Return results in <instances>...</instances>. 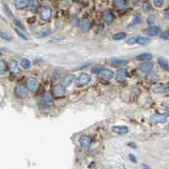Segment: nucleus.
<instances>
[{
  "label": "nucleus",
  "mask_w": 169,
  "mask_h": 169,
  "mask_svg": "<svg viewBox=\"0 0 169 169\" xmlns=\"http://www.w3.org/2000/svg\"><path fill=\"white\" fill-rule=\"evenodd\" d=\"M153 3L156 8H161L164 3V0H153Z\"/></svg>",
  "instance_id": "36"
},
{
  "label": "nucleus",
  "mask_w": 169,
  "mask_h": 169,
  "mask_svg": "<svg viewBox=\"0 0 169 169\" xmlns=\"http://www.w3.org/2000/svg\"><path fill=\"white\" fill-rule=\"evenodd\" d=\"M91 75H89L88 74H85V73H82L77 78L76 84L79 86H83V85H85L89 84V82L91 81Z\"/></svg>",
  "instance_id": "1"
},
{
  "label": "nucleus",
  "mask_w": 169,
  "mask_h": 169,
  "mask_svg": "<svg viewBox=\"0 0 169 169\" xmlns=\"http://www.w3.org/2000/svg\"><path fill=\"white\" fill-rule=\"evenodd\" d=\"M136 59L139 61H150L152 59V55L150 53H147V52L141 53L136 57Z\"/></svg>",
  "instance_id": "19"
},
{
  "label": "nucleus",
  "mask_w": 169,
  "mask_h": 169,
  "mask_svg": "<svg viewBox=\"0 0 169 169\" xmlns=\"http://www.w3.org/2000/svg\"><path fill=\"white\" fill-rule=\"evenodd\" d=\"M0 38L4 40V41H6V42H11L12 39H13L12 36L9 33L5 32L3 30H0Z\"/></svg>",
  "instance_id": "25"
},
{
  "label": "nucleus",
  "mask_w": 169,
  "mask_h": 169,
  "mask_svg": "<svg viewBox=\"0 0 169 169\" xmlns=\"http://www.w3.org/2000/svg\"><path fill=\"white\" fill-rule=\"evenodd\" d=\"M129 145H130V146H133V147H135V148H136V145H134L133 143H130V144H129Z\"/></svg>",
  "instance_id": "44"
},
{
  "label": "nucleus",
  "mask_w": 169,
  "mask_h": 169,
  "mask_svg": "<svg viewBox=\"0 0 169 169\" xmlns=\"http://www.w3.org/2000/svg\"><path fill=\"white\" fill-rule=\"evenodd\" d=\"M74 80V76L73 74H68V75L64 78L63 85H64L65 87H68V86H70V85H71V83H72Z\"/></svg>",
  "instance_id": "24"
},
{
  "label": "nucleus",
  "mask_w": 169,
  "mask_h": 169,
  "mask_svg": "<svg viewBox=\"0 0 169 169\" xmlns=\"http://www.w3.org/2000/svg\"><path fill=\"white\" fill-rule=\"evenodd\" d=\"M3 11H4L5 15H6L9 18H12V17H13V14H12L11 10L9 9V8L8 6H6V5L3 6Z\"/></svg>",
  "instance_id": "32"
},
{
  "label": "nucleus",
  "mask_w": 169,
  "mask_h": 169,
  "mask_svg": "<svg viewBox=\"0 0 169 169\" xmlns=\"http://www.w3.org/2000/svg\"><path fill=\"white\" fill-rule=\"evenodd\" d=\"M9 67L10 71L13 74H19L20 73V69H19V66H18V62L16 60H11L9 62Z\"/></svg>",
  "instance_id": "16"
},
{
  "label": "nucleus",
  "mask_w": 169,
  "mask_h": 169,
  "mask_svg": "<svg viewBox=\"0 0 169 169\" xmlns=\"http://www.w3.org/2000/svg\"><path fill=\"white\" fill-rule=\"evenodd\" d=\"M40 16H41V19L44 21H48L49 19L51 18L52 16V10L49 7L47 6H44L42 7L41 9H40Z\"/></svg>",
  "instance_id": "6"
},
{
  "label": "nucleus",
  "mask_w": 169,
  "mask_h": 169,
  "mask_svg": "<svg viewBox=\"0 0 169 169\" xmlns=\"http://www.w3.org/2000/svg\"><path fill=\"white\" fill-rule=\"evenodd\" d=\"M100 74H101V77H102L103 79H105V80H111V79H113V76H114V73H113V70H107V69L101 70V72H100Z\"/></svg>",
  "instance_id": "14"
},
{
  "label": "nucleus",
  "mask_w": 169,
  "mask_h": 169,
  "mask_svg": "<svg viewBox=\"0 0 169 169\" xmlns=\"http://www.w3.org/2000/svg\"><path fill=\"white\" fill-rule=\"evenodd\" d=\"M103 20H104V21L107 24H112L113 22V14L109 10L105 11L104 15H103Z\"/></svg>",
  "instance_id": "17"
},
{
  "label": "nucleus",
  "mask_w": 169,
  "mask_h": 169,
  "mask_svg": "<svg viewBox=\"0 0 169 169\" xmlns=\"http://www.w3.org/2000/svg\"><path fill=\"white\" fill-rule=\"evenodd\" d=\"M38 4H39L38 0H28V3H27L26 7H28V9L30 10L33 11V10L36 9V8L38 7Z\"/></svg>",
  "instance_id": "22"
},
{
  "label": "nucleus",
  "mask_w": 169,
  "mask_h": 169,
  "mask_svg": "<svg viewBox=\"0 0 169 169\" xmlns=\"http://www.w3.org/2000/svg\"><path fill=\"white\" fill-rule=\"evenodd\" d=\"M51 33V30H42V31H41L38 35V37H40V38H44V37H46V36H48L49 34Z\"/></svg>",
  "instance_id": "33"
},
{
  "label": "nucleus",
  "mask_w": 169,
  "mask_h": 169,
  "mask_svg": "<svg viewBox=\"0 0 169 169\" xmlns=\"http://www.w3.org/2000/svg\"><path fill=\"white\" fill-rule=\"evenodd\" d=\"M168 114L166 113V114H158V113H156V114H153L151 117H150V121L154 123H165L167 119H168Z\"/></svg>",
  "instance_id": "5"
},
{
  "label": "nucleus",
  "mask_w": 169,
  "mask_h": 169,
  "mask_svg": "<svg viewBox=\"0 0 169 169\" xmlns=\"http://www.w3.org/2000/svg\"><path fill=\"white\" fill-rule=\"evenodd\" d=\"M153 67H154V65L151 62H145V63H142L139 66V69L142 73L149 74L153 70Z\"/></svg>",
  "instance_id": "8"
},
{
  "label": "nucleus",
  "mask_w": 169,
  "mask_h": 169,
  "mask_svg": "<svg viewBox=\"0 0 169 169\" xmlns=\"http://www.w3.org/2000/svg\"><path fill=\"white\" fill-rule=\"evenodd\" d=\"M101 69H99V68H93L92 70H91V73H93V74H99L100 72H101Z\"/></svg>",
  "instance_id": "39"
},
{
  "label": "nucleus",
  "mask_w": 169,
  "mask_h": 169,
  "mask_svg": "<svg viewBox=\"0 0 169 169\" xmlns=\"http://www.w3.org/2000/svg\"><path fill=\"white\" fill-rule=\"evenodd\" d=\"M16 32H17V34H18V36H20V37H21L22 39H24V40H26L27 39V37L24 36V34H22V33H21V32H19L18 30H16Z\"/></svg>",
  "instance_id": "42"
},
{
  "label": "nucleus",
  "mask_w": 169,
  "mask_h": 169,
  "mask_svg": "<svg viewBox=\"0 0 169 169\" xmlns=\"http://www.w3.org/2000/svg\"><path fill=\"white\" fill-rule=\"evenodd\" d=\"M157 62H158V64L160 65V67H161L162 70H164L165 71L168 72V61H167L166 59H164V58H160L157 59Z\"/></svg>",
  "instance_id": "20"
},
{
  "label": "nucleus",
  "mask_w": 169,
  "mask_h": 169,
  "mask_svg": "<svg viewBox=\"0 0 169 169\" xmlns=\"http://www.w3.org/2000/svg\"><path fill=\"white\" fill-rule=\"evenodd\" d=\"M52 91H53V94L54 96L57 97H60L64 96L65 94V86L63 85V84H56L53 88H52Z\"/></svg>",
  "instance_id": "4"
},
{
  "label": "nucleus",
  "mask_w": 169,
  "mask_h": 169,
  "mask_svg": "<svg viewBox=\"0 0 169 169\" xmlns=\"http://www.w3.org/2000/svg\"><path fill=\"white\" fill-rule=\"evenodd\" d=\"M15 96L20 98V99H23L25 98L27 94H28V91L27 89L23 86V85H17L15 87Z\"/></svg>",
  "instance_id": "2"
},
{
  "label": "nucleus",
  "mask_w": 169,
  "mask_h": 169,
  "mask_svg": "<svg viewBox=\"0 0 169 169\" xmlns=\"http://www.w3.org/2000/svg\"><path fill=\"white\" fill-rule=\"evenodd\" d=\"M26 86L30 91H31V92L36 91L38 88V82H37L36 79H35L33 77H29L26 80Z\"/></svg>",
  "instance_id": "3"
},
{
  "label": "nucleus",
  "mask_w": 169,
  "mask_h": 169,
  "mask_svg": "<svg viewBox=\"0 0 169 169\" xmlns=\"http://www.w3.org/2000/svg\"><path fill=\"white\" fill-rule=\"evenodd\" d=\"M141 21H142V18H141V15H140V14H135V16H134V19L132 20V21L129 23V29H130V28H133V27H135V26H136V25H138L139 24H141Z\"/></svg>",
  "instance_id": "13"
},
{
  "label": "nucleus",
  "mask_w": 169,
  "mask_h": 169,
  "mask_svg": "<svg viewBox=\"0 0 169 169\" xmlns=\"http://www.w3.org/2000/svg\"><path fill=\"white\" fill-rule=\"evenodd\" d=\"M165 18H166L167 20H168V9H167L166 11H165Z\"/></svg>",
  "instance_id": "43"
},
{
  "label": "nucleus",
  "mask_w": 169,
  "mask_h": 169,
  "mask_svg": "<svg viewBox=\"0 0 169 169\" xmlns=\"http://www.w3.org/2000/svg\"><path fill=\"white\" fill-rule=\"evenodd\" d=\"M146 80L149 83H156L159 80V76L157 74H150L146 77Z\"/></svg>",
  "instance_id": "23"
},
{
  "label": "nucleus",
  "mask_w": 169,
  "mask_h": 169,
  "mask_svg": "<svg viewBox=\"0 0 169 169\" xmlns=\"http://www.w3.org/2000/svg\"><path fill=\"white\" fill-rule=\"evenodd\" d=\"M1 55H2V52H0V56H1Z\"/></svg>",
  "instance_id": "46"
},
{
  "label": "nucleus",
  "mask_w": 169,
  "mask_h": 169,
  "mask_svg": "<svg viewBox=\"0 0 169 169\" xmlns=\"http://www.w3.org/2000/svg\"><path fill=\"white\" fill-rule=\"evenodd\" d=\"M161 30V28L159 26H150L146 30V34L151 37L156 36Z\"/></svg>",
  "instance_id": "15"
},
{
  "label": "nucleus",
  "mask_w": 169,
  "mask_h": 169,
  "mask_svg": "<svg viewBox=\"0 0 169 169\" xmlns=\"http://www.w3.org/2000/svg\"><path fill=\"white\" fill-rule=\"evenodd\" d=\"M114 4L119 9H123L127 6V3H126L125 0H114Z\"/></svg>",
  "instance_id": "27"
},
{
  "label": "nucleus",
  "mask_w": 169,
  "mask_h": 169,
  "mask_svg": "<svg viewBox=\"0 0 169 169\" xmlns=\"http://www.w3.org/2000/svg\"><path fill=\"white\" fill-rule=\"evenodd\" d=\"M135 42L137 44L142 45V46H147L150 44V38H148L146 36H135Z\"/></svg>",
  "instance_id": "11"
},
{
  "label": "nucleus",
  "mask_w": 169,
  "mask_h": 169,
  "mask_svg": "<svg viewBox=\"0 0 169 169\" xmlns=\"http://www.w3.org/2000/svg\"><path fill=\"white\" fill-rule=\"evenodd\" d=\"M161 37H162L163 40L168 41V30H166L165 32H163L162 35L161 36Z\"/></svg>",
  "instance_id": "38"
},
{
  "label": "nucleus",
  "mask_w": 169,
  "mask_h": 169,
  "mask_svg": "<svg viewBox=\"0 0 169 169\" xmlns=\"http://www.w3.org/2000/svg\"><path fill=\"white\" fill-rule=\"evenodd\" d=\"M21 65L25 70H29L31 66V63L28 58H22L21 60Z\"/></svg>",
  "instance_id": "26"
},
{
  "label": "nucleus",
  "mask_w": 169,
  "mask_h": 169,
  "mask_svg": "<svg viewBox=\"0 0 169 169\" xmlns=\"http://www.w3.org/2000/svg\"><path fill=\"white\" fill-rule=\"evenodd\" d=\"M133 1H135V2H136V1H138V0H133Z\"/></svg>",
  "instance_id": "47"
},
{
  "label": "nucleus",
  "mask_w": 169,
  "mask_h": 169,
  "mask_svg": "<svg viewBox=\"0 0 169 169\" xmlns=\"http://www.w3.org/2000/svg\"><path fill=\"white\" fill-rule=\"evenodd\" d=\"M143 9L145 10V12H150V11L152 10V8H151V6H150V3H145L143 4Z\"/></svg>",
  "instance_id": "37"
},
{
  "label": "nucleus",
  "mask_w": 169,
  "mask_h": 169,
  "mask_svg": "<svg viewBox=\"0 0 169 169\" xmlns=\"http://www.w3.org/2000/svg\"><path fill=\"white\" fill-rule=\"evenodd\" d=\"M14 3L17 9H21L27 6L28 0H14Z\"/></svg>",
  "instance_id": "21"
},
{
  "label": "nucleus",
  "mask_w": 169,
  "mask_h": 169,
  "mask_svg": "<svg viewBox=\"0 0 169 169\" xmlns=\"http://www.w3.org/2000/svg\"><path fill=\"white\" fill-rule=\"evenodd\" d=\"M79 143H80L81 147L88 148L91 145V139L87 135H83L79 139Z\"/></svg>",
  "instance_id": "9"
},
{
  "label": "nucleus",
  "mask_w": 169,
  "mask_h": 169,
  "mask_svg": "<svg viewBox=\"0 0 169 169\" xmlns=\"http://www.w3.org/2000/svg\"><path fill=\"white\" fill-rule=\"evenodd\" d=\"M113 131L118 135H126L128 134L129 132V129L127 126H124V125H119V126H114L113 127Z\"/></svg>",
  "instance_id": "10"
},
{
  "label": "nucleus",
  "mask_w": 169,
  "mask_h": 169,
  "mask_svg": "<svg viewBox=\"0 0 169 169\" xmlns=\"http://www.w3.org/2000/svg\"><path fill=\"white\" fill-rule=\"evenodd\" d=\"M126 37V34L124 32H119V33H116L113 35V40L115 41H121L123 39H124Z\"/></svg>",
  "instance_id": "29"
},
{
  "label": "nucleus",
  "mask_w": 169,
  "mask_h": 169,
  "mask_svg": "<svg viewBox=\"0 0 169 169\" xmlns=\"http://www.w3.org/2000/svg\"><path fill=\"white\" fill-rule=\"evenodd\" d=\"M14 23H15V25L17 27H19L20 29H21V30H25V27L24 25L21 23V21H19V20H17V19H15V20H14Z\"/></svg>",
  "instance_id": "34"
},
{
  "label": "nucleus",
  "mask_w": 169,
  "mask_h": 169,
  "mask_svg": "<svg viewBox=\"0 0 169 169\" xmlns=\"http://www.w3.org/2000/svg\"><path fill=\"white\" fill-rule=\"evenodd\" d=\"M52 77H53V79L55 80H58L59 78H60V74L58 72L56 73H53V74H52Z\"/></svg>",
  "instance_id": "40"
},
{
  "label": "nucleus",
  "mask_w": 169,
  "mask_h": 169,
  "mask_svg": "<svg viewBox=\"0 0 169 169\" xmlns=\"http://www.w3.org/2000/svg\"><path fill=\"white\" fill-rule=\"evenodd\" d=\"M7 70V65L3 60L0 59V74H3Z\"/></svg>",
  "instance_id": "31"
},
{
  "label": "nucleus",
  "mask_w": 169,
  "mask_h": 169,
  "mask_svg": "<svg viewBox=\"0 0 169 169\" xmlns=\"http://www.w3.org/2000/svg\"><path fill=\"white\" fill-rule=\"evenodd\" d=\"M111 63L115 67H123L128 64V61L124 59H120V58H113L111 60Z\"/></svg>",
  "instance_id": "18"
},
{
  "label": "nucleus",
  "mask_w": 169,
  "mask_h": 169,
  "mask_svg": "<svg viewBox=\"0 0 169 169\" xmlns=\"http://www.w3.org/2000/svg\"><path fill=\"white\" fill-rule=\"evenodd\" d=\"M141 168H149V167H147V166H145V165H144V164H143V165L141 166Z\"/></svg>",
  "instance_id": "45"
},
{
  "label": "nucleus",
  "mask_w": 169,
  "mask_h": 169,
  "mask_svg": "<svg viewBox=\"0 0 169 169\" xmlns=\"http://www.w3.org/2000/svg\"><path fill=\"white\" fill-rule=\"evenodd\" d=\"M43 101L47 104V105H52V97L51 96V94L47 92L44 94L43 96Z\"/></svg>",
  "instance_id": "28"
},
{
  "label": "nucleus",
  "mask_w": 169,
  "mask_h": 169,
  "mask_svg": "<svg viewBox=\"0 0 169 169\" xmlns=\"http://www.w3.org/2000/svg\"><path fill=\"white\" fill-rule=\"evenodd\" d=\"M129 156V159H130L133 162H137V158H136V156H135L134 155L130 154Z\"/></svg>",
  "instance_id": "41"
},
{
  "label": "nucleus",
  "mask_w": 169,
  "mask_h": 169,
  "mask_svg": "<svg viewBox=\"0 0 169 169\" xmlns=\"http://www.w3.org/2000/svg\"><path fill=\"white\" fill-rule=\"evenodd\" d=\"M127 74H128V71L126 69H119L116 74V81L122 82L126 78Z\"/></svg>",
  "instance_id": "12"
},
{
  "label": "nucleus",
  "mask_w": 169,
  "mask_h": 169,
  "mask_svg": "<svg viewBox=\"0 0 169 169\" xmlns=\"http://www.w3.org/2000/svg\"><path fill=\"white\" fill-rule=\"evenodd\" d=\"M153 91L155 93H165L168 91V87H164V86H157L156 88H154Z\"/></svg>",
  "instance_id": "30"
},
{
  "label": "nucleus",
  "mask_w": 169,
  "mask_h": 169,
  "mask_svg": "<svg viewBox=\"0 0 169 169\" xmlns=\"http://www.w3.org/2000/svg\"><path fill=\"white\" fill-rule=\"evenodd\" d=\"M156 21V17L154 15H150L147 18V24L148 25H153Z\"/></svg>",
  "instance_id": "35"
},
{
  "label": "nucleus",
  "mask_w": 169,
  "mask_h": 169,
  "mask_svg": "<svg viewBox=\"0 0 169 169\" xmlns=\"http://www.w3.org/2000/svg\"><path fill=\"white\" fill-rule=\"evenodd\" d=\"M79 27L82 32L87 33V32H89V30L91 29V21L88 19H83L80 21Z\"/></svg>",
  "instance_id": "7"
}]
</instances>
